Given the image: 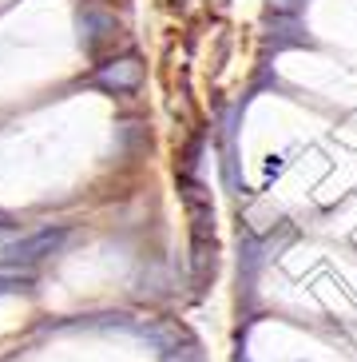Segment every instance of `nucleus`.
<instances>
[{
  "label": "nucleus",
  "mask_w": 357,
  "mask_h": 362,
  "mask_svg": "<svg viewBox=\"0 0 357 362\" xmlns=\"http://www.w3.org/2000/svg\"><path fill=\"white\" fill-rule=\"evenodd\" d=\"M95 80L104 88H111V92H135L143 84V64H139L135 56H123V60H111V64L99 68Z\"/></svg>",
  "instance_id": "nucleus-1"
},
{
  "label": "nucleus",
  "mask_w": 357,
  "mask_h": 362,
  "mask_svg": "<svg viewBox=\"0 0 357 362\" xmlns=\"http://www.w3.org/2000/svg\"><path fill=\"white\" fill-rule=\"evenodd\" d=\"M266 4H270V12H278V16H290L302 0H266Z\"/></svg>",
  "instance_id": "nucleus-2"
}]
</instances>
